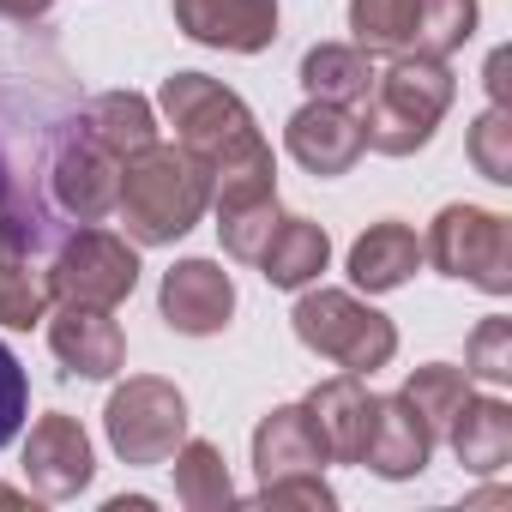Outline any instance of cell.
<instances>
[{
	"label": "cell",
	"instance_id": "obj_1",
	"mask_svg": "<svg viewBox=\"0 0 512 512\" xmlns=\"http://www.w3.org/2000/svg\"><path fill=\"white\" fill-rule=\"evenodd\" d=\"M163 115L181 139V151H193L211 169V205H235V199H260L278 193L272 187V145L260 139L247 103L235 91H223L205 73H175L163 79Z\"/></svg>",
	"mask_w": 512,
	"mask_h": 512
},
{
	"label": "cell",
	"instance_id": "obj_2",
	"mask_svg": "<svg viewBox=\"0 0 512 512\" xmlns=\"http://www.w3.org/2000/svg\"><path fill=\"white\" fill-rule=\"evenodd\" d=\"M211 205V169L181 151V145H145L121 163V223L133 241L145 247H163V241H181Z\"/></svg>",
	"mask_w": 512,
	"mask_h": 512
},
{
	"label": "cell",
	"instance_id": "obj_3",
	"mask_svg": "<svg viewBox=\"0 0 512 512\" xmlns=\"http://www.w3.org/2000/svg\"><path fill=\"white\" fill-rule=\"evenodd\" d=\"M452 73L446 61H428V55H392L386 73H374L368 97L356 103L362 115V139L386 157H410L434 139L440 115L452 109Z\"/></svg>",
	"mask_w": 512,
	"mask_h": 512
},
{
	"label": "cell",
	"instance_id": "obj_4",
	"mask_svg": "<svg viewBox=\"0 0 512 512\" xmlns=\"http://www.w3.org/2000/svg\"><path fill=\"white\" fill-rule=\"evenodd\" d=\"M350 31L368 55L446 61L476 37V0H350Z\"/></svg>",
	"mask_w": 512,
	"mask_h": 512
},
{
	"label": "cell",
	"instance_id": "obj_5",
	"mask_svg": "<svg viewBox=\"0 0 512 512\" xmlns=\"http://www.w3.org/2000/svg\"><path fill=\"white\" fill-rule=\"evenodd\" d=\"M290 320H296V338H302L314 356L338 362L344 374H374V368H386L392 350H398L392 320L374 314L368 302H356L350 290H308Z\"/></svg>",
	"mask_w": 512,
	"mask_h": 512
},
{
	"label": "cell",
	"instance_id": "obj_6",
	"mask_svg": "<svg viewBox=\"0 0 512 512\" xmlns=\"http://www.w3.org/2000/svg\"><path fill=\"white\" fill-rule=\"evenodd\" d=\"M422 260H434L446 278L506 296L512 290V223L482 205H446L422 241Z\"/></svg>",
	"mask_w": 512,
	"mask_h": 512
},
{
	"label": "cell",
	"instance_id": "obj_7",
	"mask_svg": "<svg viewBox=\"0 0 512 512\" xmlns=\"http://www.w3.org/2000/svg\"><path fill=\"white\" fill-rule=\"evenodd\" d=\"M109 446L127 458V464H163L181 440H187V398L169 386V380H127L115 398H109Z\"/></svg>",
	"mask_w": 512,
	"mask_h": 512
},
{
	"label": "cell",
	"instance_id": "obj_8",
	"mask_svg": "<svg viewBox=\"0 0 512 512\" xmlns=\"http://www.w3.org/2000/svg\"><path fill=\"white\" fill-rule=\"evenodd\" d=\"M139 284V253L127 235L109 229H79L49 266V296L55 302H91V308H121Z\"/></svg>",
	"mask_w": 512,
	"mask_h": 512
},
{
	"label": "cell",
	"instance_id": "obj_9",
	"mask_svg": "<svg viewBox=\"0 0 512 512\" xmlns=\"http://www.w3.org/2000/svg\"><path fill=\"white\" fill-rule=\"evenodd\" d=\"M49 187H55V205L79 223H97L115 211L121 199V157L79 121L73 139L55 151V169H49Z\"/></svg>",
	"mask_w": 512,
	"mask_h": 512
},
{
	"label": "cell",
	"instance_id": "obj_10",
	"mask_svg": "<svg viewBox=\"0 0 512 512\" xmlns=\"http://www.w3.org/2000/svg\"><path fill=\"white\" fill-rule=\"evenodd\" d=\"M175 25L229 55H260L278 37V0H175Z\"/></svg>",
	"mask_w": 512,
	"mask_h": 512
},
{
	"label": "cell",
	"instance_id": "obj_11",
	"mask_svg": "<svg viewBox=\"0 0 512 512\" xmlns=\"http://www.w3.org/2000/svg\"><path fill=\"white\" fill-rule=\"evenodd\" d=\"M284 145H290V157H296L308 175H320V181L350 175V169H356V157L368 151L362 121H356L344 103H320V97H314L308 109H296V115H290Z\"/></svg>",
	"mask_w": 512,
	"mask_h": 512
},
{
	"label": "cell",
	"instance_id": "obj_12",
	"mask_svg": "<svg viewBox=\"0 0 512 512\" xmlns=\"http://www.w3.org/2000/svg\"><path fill=\"white\" fill-rule=\"evenodd\" d=\"M302 410H308V422H314L326 458H338V464H362L368 434H374V416H380V398H368L362 374H338V380L314 386Z\"/></svg>",
	"mask_w": 512,
	"mask_h": 512
},
{
	"label": "cell",
	"instance_id": "obj_13",
	"mask_svg": "<svg viewBox=\"0 0 512 512\" xmlns=\"http://www.w3.org/2000/svg\"><path fill=\"white\" fill-rule=\"evenodd\" d=\"M163 320L175 326V332H187V338H211V332H223L229 326V314H235V284H229V272L223 266H211V260H181L175 272H163Z\"/></svg>",
	"mask_w": 512,
	"mask_h": 512
},
{
	"label": "cell",
	"instance_id": "obj_14",
	"mask_svg": "<svg viewBox=\"0 0 512 512\" xmlns=\"http://www.w3.org/2000/svg\"><path fill=\"white\" fill-rule=\"evenodd\" d=\"M43 241V229L19 211H0V326L31 332L49 314V278L31 272V247Z\"/></svg>",
	"mask_w": 512,
	"mask_h": 512
},
{
	"label": "cell",
	"instance_id": "obj_15",
	"mask_svg": "<svg viewBox=\"0 0 512 512\" xmlns=\"http://www.w3.org/2000/svg\"><path fill=\"white\" fill-rule=\"evenodd\" d=\"M49 344L67 362V374H85V380H109L127 362L121 326L109 320V308H91V302H61V314L49 320Z\"/></svg>",
	"mask_w": 512,
	"mask_h": 512
},
{
	"label": "cell",
	"instance_id": "obj_16",
	"mask_svg": "<svg viewBox=\"0 0 512 512\" xmlns=\"http://www.w3.org/2000/svg\"><path fill=\"white\" fill-rule=\"evenodd\" d=\"M25 476L37 494L49 500H67L91 482V440L73 416H43L31 428V446H25Z\"/></svg>",
	"mask_w": 512,
	"mask_h": 512
},
{
	"label": "cell",
	"instance_id": "obj_17",
	"mask_svg": "<svg viewBox=\"0 0 512 512\" xmlns=\"http://www.w3.org/2000/svg\"><path fill=\"white\" fill-rule=\"evenodd\" d=\"M416 266H422V235H416L410 223H398V217L374 223V229L350 247V284L368 290V296L398 290Z\"/></svg>",
	"mask_w": 512,
	"mask_h": 512
},
{
	"label": "cell",
	"instance_id": "obj_18",
	"mask_svg": "<svg viewBox=\"0 0 512 512\" xmlns=\"http://www.w3.org/2000/svg\"><path fill=\"white\" fill-rule=\"evenodd\" d=\"M253 464H260V482H284V476H302V470L326 464V446H320L302 404H284L253 428Z\"/></svg>",
	"mask_w": 512,
	"mask_h": 512
},
{
	"label": "cell",
	"instance_id": "obj_19",
	"mask_svg": "<svg viewBox=\"0 0 512 512\" xmlns=\"http://www.w3.org/2000/svg\"><path fill=\"white\" fill-rule=\"evenodd\" d=\"M428 452H434V428L410 410V398L398 392V398H380V416H374V434H368V452H362V464H374L380 476H416L422 464H428Z\"/></svg>",
	"mask_w": 512,
	"mask_h": 512
},
{
	"label": "cell",
	"instance_id": "obj_20",
	"mask_svg": "<svg viewBox=\"0 0 512 512\" xmlns=\"http://www.w3.org/2000/svg\"><path fill=\"white\" fill-rule=\"evenodd\" d=\"M326 260H332V241H326L320 223H308V217H278L272 241L260 247V260H253V266H260L266 284H278V290H308V284L326 272Z\"/></svg>",
	"mask_w": 512,
	"mask_h": 512
},
{
	"label": "cell",
	"instance_id": "obj_21",
	"mask_svg": "<svg viewBox=\"0 0 512 512\" xmlns=\"http://www.w3.org/2000/svg\"><path fill=\"white\" fill-rule=\"evenodd\" d=\"M446 440L458 452V464L494 476L506 458H512V410L500 398H464L458 416L446 422Z\"/></svg>",
	"mask_w": 512,
	"mask_h": 512
},
{
	"label": "cell",
	"instance_id": "obj_22",
	"mask_svg": "<svg viewBox=\"0 0 512 512\" xmlns=\"http://www.w3.org/2000/svg\"><path fill=\"white\" fill-rule=\"evenodd\" d=\"M302 85H308V97H320V103L356 109V103L368 97V85H374V61H368V49H356V43H320V49L302 55Z\"/></svg>",
	"mask_w": 512,
	"mask_h": 512
},
{
	"label": "cell",
	"instance_id": "obj_23",
	"mask_svg": "<svg viewBox=\"0 0 512 512\" xmlns=\"http://www.w3.org/2000/svg\"><path fill=\"white\" fill-rule=\"evenodd\" d=\"M85 127L127 163L133 151H145V145H157V115H151V103L145 97H133V91H103L91 109H85Z\"/></svg>",
	"mask_w": 512,
	"mask_h": 512
},
{
	"label": "cell",
	"instance_id": "obj_24",
	"mask_svg": "<svg viewBox=\"0 0 512 512\" xmlns=\"http://www.w3.org/2000/svg\"><path fill=\"white\" fill-rule=\"evenodd\" d=\"M404 398H410V410L434 428V440L446 434V422L458 416V404L470 398V374L464 368H446V362H428V368H416L410 380H404Z\"/></svg>",
	"mask_w": 512,
	"mask_h": 512
},
{
	"label": "cell",
	"instance_id": "obj_25",
	"mask_svg": "<svg viewBox=\"0 0 512 512\" xmlns=\"http://www.w3.org/2000/svg\"><path fill=\"white\" fill-rule=\"evenodd\" d=\"M278 193H260V199H235V205H217V235L229 247V260H260V247L272 241L278 229Z\"/></svg>",
	"mask_w": 512,
	"mask_h": 512
},
{
	"label": "cell",
	"instance_id": "obj_26",
	"mask_svg": "<svg viewBox=\"0 0 512 512\" xmlns=\"http://www.w3.org/2000/svg\"><path fill=\"white\" fill-rule=\"evenodd\" d=\"M175 500L181 506H229V476H223L217 446H205V440L175 446Z\"/></svg>",
	"mask_w": 512,
	"mask_h": 512
},
{
	"label": "cell",
	"instance_id": "obj_27",
	"mask_svg": "<svg viewBox=\"0 0 512 512\" xmlns=\"http://www.w3.org/2000/svg\"><path fill=\"white\" fill-rule=\"evenodd\" d=\"M470 163H476V175L494 181V187L512 181V115H506V103H494V109L470 127Z\"/></svg>",
	"mask_w": 512,
	"mask_h": 512
},
{
	"label": "cell",
	"instance_id": "obj_28",
	"mask_svg": "<svg viewBox=\"0 0 512 512\" xmlns=\"http://www.w3.org/2000/svg\"><path fill=\"white\" fill-rule=\"evenodd\" d=\"M25 410H31V380H25L19 356L0 344V446H13V440H19Z\"/></svg>",
	"mask_w": 512,
	"mask_h": 512
},
{
	"label": "cell",
	"instance_id": "obj_29",
	"mask_svg": "<svg viewBox=\"0 0 512 512\" xmlns=\"http://www.w3.org/2000/svg\"><path fill=\"white\" fill-rule=\"evenodd\" d=\"M470 374L482 380H506L512 374V320H482L476 338H470Z\"/></svg>",
	"mask_w": 512,
	"mask_h": 512
},
{
	"label": "cell",
	"instance_id": "obj_30",
	"mask_svg": "<svg viewBox=\"0 0 512 512\" xmlns=\"http://www.w3.org/2000/svg\"><path fill=\"white\" fill-rule=\"evenodd\" d=\"M55 7V0H0V13H7V19H43Z\"/></svg>",
	"mask_w": 512,
	"mask_h": 512
},
{
	"label": "cell",
	"instance_id": "obj_31",
	"mask_svg": "<svg viewBox=\"0 0 512 512\" xmlns=\"http://www.w3.org/2000/svg\"><path fill=\"white\" fill-rule=\"evenodd\" d=\"M488 91H494V103H506V55L488 61Z\"/></svg>",
	"mask_w": 512,
	"mask_h": 512
},
{
	"label": "cell",
	"instance_id": "obj_32",
	"mask_svg": "<svg viewBox=\"0 0 512 512\" xmlns=\"http://www.w3.org/2000/svg\"><path fill=\"white\" fill-rule=\"evenodd\" d=\"M0 211H19V205H13V181H7V169H0ZM19 217H31V223L43 229V217H37V211H19Z\"/></svg>",
	"mask_w": 512,
	"mask_h": 512
},
{
	"label": "cell",
	"instance_id": "obj_33",
	"mask_svg": "<svg viewBox=\"0 0 512 512\" xmlns=\"http://www.w3.org/2000/svg\"><path fill=\"white\" fill-rule=\"evenodd\" d=\"M0 500H13V488H7V482H0Z\"/></svg>",
	"mask_w": 512,
	"mask_h": 512
}]
</instances>
